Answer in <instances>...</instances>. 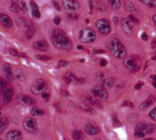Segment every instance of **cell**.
Segmentation results:
<instances>
[{
  "label": "cell",
  "mask_w": 156,
  "mask_h": 140,
  "mask_svg": "<svg viewBox=\"0 0 156 140\" xmlns=\"http://www.w3.org/2000/svg\"><path fill=\"white\" fill-rule=\"evenodd\" d=\"M51 42L55 48L59 50H71L73 44L66 33L60 29H55L51 33Z\"/></svg>",
  "instance_id": "1"
},
{
  "label": "cell",
  "mask_w": 156,
  "mask_h": 140,
  "mask_svg": "<svg viewBox=\"0 0 156 140\" xmlns=\"http://www.w3.org/2000/svg\"><path fill=\"white\" fill-rule=\"evenodd\" d=\"M108 49L111 54L117 59H123L126 56V47L118 38H114L110 41Z\"/></svg>",
  "instance_id": "2"
},
{
  "label": "cell",
  "mask_w": 156,
  "mask_h": 140,
  "mask_svg": "<svg viewBox=\"0 0 156 140\" xmlns=\"http://www.w3.org/2000/svg\"><path fill=\"white\" fill-rule=\"evenodd\" d=\"M97 34L94 30L88 27L82 28L79 32V40L84 44H91L94 42Z\"/></svg>",
  "instance_id": "3"
},
{
  "label": "cell",
  "mask_w": 156,
  "mask_h": 140,
  "mask_svg": "<svg viewBox=\"0 0 156 140\" xmlns=\"http://www.w3.org/2000/svg\"><path fill=\"white\" fill-rule=\"evenodd\" d=\"M47 89V83L42 79H38L34 82L30 87V91L34 94H41Z\"/></svg>",
  "instance_id": "4"
},
{
  "label": "cell",
  "mask_w": 156,
  "mask_h": 140,
  "mask_svg": "<svg viewBox=\"0 0 156 140\" xmlns=\"http://www.w3.org/2000/svg\"><path fill=\"white\" fill-rule=\"evenodd\" d=\"M95 26L101 34L108 35L111 33V24L108 19L101 18L98 20L95 23Z\"/></svg>",
  "instance_id": "5"
},
{
  "label": "cell",
  "mask_w": 156,
  "mask_h": 140,
  "mask_svg": "<svg viewBox=\"0 0 156 140\" xmlns=\"http://www.w3.org/2000/svg\"><path fill=\"white\" fill-rule=\"evenodd\" d=\"M23 127L30 133H37L38 131L37 123L32 117H26L23 121Z\"/></svg>",
  "instance_id": "6"
},
{
  "label": "cell",
  "mask_w": 156,
  "mask_h": 140,
  "mask_svg": "<svg viewBox=\"0 0 156 140\" xmlns=\"http://www.w3.org/2000/svg\"><path fill=\"white\" fill-rule=\"evenodd\" d=\"M92 91L94 95L97 97L98 99H100L102 100H107L108 98V93L107 91L106 88L104 85H96L92 87Z\"/></svg>",
  "instance_id": "7"
},
{
  "label": "cell",
  "mask_w": 156,
  "mask_h": 140,
  "mask_svg": "<svg viewBox=\"0 0 156 140\" xmlns=\"http://www.w3.org/2000/svg\"><path fill=\"white\" fill-rule=\"evenodd\" d=\"M64 80L66 82L71 85H82L84 84L86 80L84 78H79L73 74L71 72H67L64 75Z\"/></svg>",
  "instance_id": "8"
},
{
  "label": "cell",
  "mask_w": 156,
  "mask_h": 140,
  "mask_svg": "<svg viewBox=\"0 0 156 140\" xmlns=\"http://www.w3.org/2000/svg\"><path fill=\"white\" fill-rule=\"evenodd\" d=\"M15 100L17 103L25 106H34L36 104V100L33 97L24 94H18L15 96Z\"/></svg>",
  "instance_id": "9"
},
{
  "label": "cell",
  "mask_w": 156,
  "mask_h": 140,
  "mask_svg": "<svg viewBox=\"0 0 156 140\" xmlns=\"http://www.w3.org/2000/svg\"><path fill=\"white\" fill-rule=\"evenodd\" d=\"M155 126L152 123H146L145 122H140L136 125L135 128L136 131H139V132H142L143 133L146 134H151L155 131Z\"/></svg>",
  "instance_id": "10"
},
{
  "label": "cell",
  "mask_w": 156,
  "mask_h": 140,
  "mask_svg": "<svg viewBox=\"0 0 156 140\" xmlns=\"http://www.w3.org/2000/svg\"><path fill=\"white\" fill-rule=\"evenodd\" d=\"M123 32L128 36H132L134 30L133 22L129 18H123L120 21Z\"/></svg>",
  "instance_id": "11"
},
{
  "label": "cell",
  "mask_w": 156,
  "mask_h": 140,
  "mask_svg": "<svg viewBox=\"0 0 156 140\" xmlns=\"http://www.w3.org/2000/svg\"><path fill=\"white\" fill-rule=\"evenodd\" d=\"M1 94L2 96V101L3 103H8L11 101V100L13 97L14 94V91L12 89V88L9 87V85L6 86L5 88H3L1 89Z\"/></svg>",
  "instance_id": "12"
},
{
  "label": "cell",
  "mask_w": 156,
  "mask_h": 140,
  "mask_svg": "<svg viewBox=\"0 0 156 140\" xmlns=\"http://www.w3.org/2000/svg\"><path fill=\"white\" fill-rule=\"evenodd\" d=\"M62 6L67 11H76L79 9L80 4L78 0H62Z\"/></svg>",
  "instance_id": "13"
},
{
  "label": "cell",
  "mask_w": 156,
  "mask_h": 140,
  "mask_svg": "<svg viewBox=\"0 0 156 140\" xmlns=\"http://www.w3.org/2000/svg\"><path fill=\"white\" fill-rule=\"evenodd\" d=\"M85 131L90 135H97L100 132V129L94 122H89L85 126Z\"/></svg>",
  "instance_id": "14"
},
{
  "label": "cell",
  "mask_w": 156,
  "mask_h": 140,
  "mask_svg": "<svg viewBox=\"0 0 156 140\" xmlns=\"http://www.w3.org/2000/svg\"><path fill=\"white\" fill-rule=\"evenodd\" d=\"M6 139L8 140H20L22 139V134L18 129L11 130L6 134Z\"/></svg>",
  "instance_id": "15"
},
{
  "label": "cell",
  "mask_w": 156,
  "mask_h": 140,
  "mask_svg": "<svg viewBox=\"0 0 156 140\" xmlns=\"http://www.w3.org/2000/svg\"><path fill=\"white\" fill-rule=\"evenodd\" d=\"M125 67L129 70H135L137 68V62L133 57H127L124 59L123 62Z\"/></svg>",
  "instance_id": "16"
},
{
  "label": "cell",
  "mask_w": 156,
  "mask_h": 140,
  "mask_svg": "<svg viewBox=\"0 0 156 140\" xmlns=\"http://www.w3.org/2000/svg\"><path fill=\"white\" fill-rule=\"evenodd\" d=\"M0 22H1L2 25L4 26L5 27H7V28H11L13 25V23H12L10 17L4 13H1V15H0Z\"/></svg>",
  "instance_id": "17"
},
{
  "label": "cell",
  "mask_w": 156,
  "mask_h": 140,
  "mask_svg": "<svg viewBox=\"0 0 156 140\" xmlns=\"http://www.w3.org/2000/svg\"><path fill=\"white\" fill-rule=\"evenodd\" d=\"M34 48L38 51H46L48 49V44L44 40L35 41L33 44Z\"/></svg>",
  "instance_id": "18"
},
{
  "label": "cell",
  "mask_w": 156,
  "mask_h": 140,
  "mask_svg": "<svg viewBox=\"0 0 156 140\" xmlns=\"http://www.w3.org/2000/svg\"><path fill=\"white\" fill-rule=\"evenodd\" d=\"M155 97H154L153 95H150L147 99H146V100H145L140 105V109L143 110H146L147 108H149V107L152 106V105L155 103Z\"/></svg>",
  "instance_id": "19"
},
{
  "label": "cell",
  "mask_w": 156,
  "mask_h": 140,
  "mask_svg": "<svg viewBox=\"0 0 156 140\" xmlns=\"http://www.w3.org/2000/svg\"><path fill=\"white\" fill-rule=\"evenodd\" d=\"M30 9H31V14L33 15V17H34L36 18H41V12H40L39 7L37 5V3L34 0H31L30 2Z\"/></svg>",
  "instance_id": "20"
},
{
  "label": "cell",
  "mask_w": 156,
  "mask_h": 140,
  "mask_svg": "<svg viewBox=\"0 0 156 140\" xmlns=\"http://www.w3.org/2000/svg\"><path fill=\"white\" fill-rule=\"evenodd\" d=\"M2 72L4 73L5 75L6 76L9 80L12 81L14 79V75L12 74V68H11V66L9 65V64L5 63L2 65Z\"/></svg>",
  "instance_id": "21"
},
{
  "label": "cell",
  "mask_w": 156,
  "mask_h": 140,
  "mask_svg": "<svg viewBox=\"0 0 156 140\" xmlns=\"http://www.w3.org/2000/svg\"><path fill=\"white\" fill-rule=\"evenodd\" d=\"M35 33V28L31 24H27V30L25 31V37L27 40H30Z\"/></svg>",
  "instance_id": "22"
},
{
  "label": "cell",
  "mask_w": 156,
  "mask_h": 140,
  "mask_svg": "<svg viewBox=\"0 0 156 140\" xmlns=\"http://www.w3.org/2000/svg\"><path fill=\"white\" fill-rule=\"evenodd\" d=\"M116 82V79L114 78H108V79H105L103 82V85L106 88H111L114 85Z\"/></svg>",
  "instance_id": "23"
},
{
  "label": "cell",
  "mask_w": 156,
  "mask_h": 140,
  "mask_svg": "<svg viewBox=\"0 0 156 140\" xmlns=\"http://www.w3.org/2000/svg\"><path fill=\"white\" fill-rule=\"evenodd\" d=\"M110 5H111V9H114V11H117L120 9V5H121V2L120 0H108Z\"/></svg>",
  "instance_id": "24"
},
{
  "label": "cell",
  "mask_w": 156,
  "mask_h": 140,
  "mask_svg": "<svg viewBox=\"0 0 156 140\" xmlns=\"http://www.w3.org/2000/svg\"><path fill=\"white\" fill-rule=\"evenodd\" d=\"M20 5L18 0H12V5L10 6V10L12 12H18L20 11Z\"/></svg>",
  "instance_id": "25"
},
{
  "label": "cell",
  "mask_w": 156,
  "mask_h": 140,
  "mask_svg": "<svg viewBox=\"0 0 156 140\" xmlns=\"http://www.w3.org/2000/svg\"><path fill=\"white\" fill-rule=\"evenodd\" d=\"M124 9L125 10L128 12H135V9H136L134 5L129 1H125Z\"/></svg>",
  "instance_id": "26"
},
{
  "label": "cell",
  "mask_w": 156,
  "mask_h": 140,
  "mask_svg": "<svg viewBox=\"0 0 156 140\" xmlns=\"http://www.w3.org/2000/svg\"><path fill=\"white\" fill-rule=\"evenodd\" d=\"M8 125H9V120L6 117H1V120H0V131L3 132L6 128L8 127Z\"/></svg>",
  "instance_id": "27"
},
{
  "label": "cell",
  "mask_w": 156,
  "mask_h": 140,
  "mask_svg": "<svg viewBox=\"0 0 156 140\" xmlns=\"http://www.w3.org/2000/svg\"><path fill=\"white\" fill-rule=\"evenodd\" d=\"M45 114V112H44L43 110H41V108H38L34 107L32 108L31 110V115L33 116H42Z\"/></svg>",
  "instance_id": "28"
},
{
  "label": "cell",
  "mask_w": 156,
  "mask_h": 140,
  "mask_svg": "<svg viewBox=\"0 0 156 140\" xmlns=\"http://www.w3.org/2000/svg\"><path fill=\"white\" fill-rule=\"evenodd\" d=\"M143 4L145 5L149 6V7H155L156 6V0H140Z\"/></svg>",
  "instance_id": "29"
},
{
  "label": "cell",
  "mask_w": 156,
  "mask_h": 140,
  "mask_svg": "<svg viewBox=\"0 0 156 140\" xmlns=\"http://www.w3.org/2000/svg\"><path fill=\"white\" fill-rule=\"evenodd\" d=\"M15 77H16L17 79L21 81V82H24V79H25V76H24V72L21 69H18V71H16L15 72Z\"/></svg>",
  "instance_id": "30"
},
{
  "label": "cell",
  "mask_w": 156,
  "mask_h": 140,
  "mask_svg": "<svg viewBox=\"0 0 156 140\" xmlns=\"http://www.w3.org/2000/svg\"><path fill=\"white\" fill-rule=\"evenodd\" d=\"M80 107L83 110L85 111V112L90 113V114L95 115V110H94L93 109V107H89L88 106V105H85V104L81 105Z\"/></svg>",
  "instance_id": "31"
},
{
  "label": "cell",
  "mask_w": 156,
  "mask_h": 140,
  "mask_svg": "<svg viewBox=\"0 0 156 140\" xmlns=\"http://www.w3.org/2000/svg\"><path fill=\"white\" fill-rule=\"evenodd\" d=\"M73 138L74 139L76 140H79L82 139L83 138V135H82V132L79 130H74L73 132Z\"/></svg>",
  "instance_id": "32"
},
{
  "label": "cell",
  "mask_w": 156,
  "mask_h": 140,
  "mask_svg": "<svg viewBox=\"0 0 156 140\" xmlns=\"http://www.w3.org/2000/svg\"><path fill=\"white\" fill-rule=\"evenodd\" d=\"M9 53H10L12 56H24V55L21 54V53H20L18 51V50H16L15 49H14V48H10L9 50Z\"/></svg>",
  "instance_id": "33"
},
{
  "label": "cell",
  "mask_w": 156,
  "mask_h": 140,
  "mask_svg": "<svg viewBox=\"0 0 156 140\" xmlns=\"http://www.w3.org/2000/svg\"><path fill=\"white\" fill-rule=\"evenodd\" d=\"M35 57L37 58V59H40V60H43V61H47L51 59V56H46V55H36Z\"/></svg>",
  "instance_id": "34"
},
{
  "label": "cell",
  "mask_w": 156,
  "mask_h": 140,
  "mask_svg": "<svg viewBox=\"0 0 156 140\" xmlns=\"http://www.w3.org/2000/svg\"><path fill=\"white\" fill-rule=\"evenodd\" d=\"M96 81L98 82H103L105 81V75L102 72H98L95 76Z\"/></svg>",
  "instance_id": "35"
},
{
  "label": "cell",
  "mask_w": 156,
  "mask_h": 140,
  "mask_svg": "<svg viewBox=\"0 0 156 140\" xmlns=\"http://www.w3.org/2000/svg\"><path fill=\"white\" fill-rule=\"evenodd\" d=\"M113 121H114V126H121V123L119 121L118 118H117V116L116 115V114H113Z\"/></svg>",
  "instance_id": "36"
},
{
  "label": "cell",
  "mask_w": 156,
  "mask_h": 140,
  "mask_svg": "<svg viewBox=\"0 0 156 140\" xmlns=\"http://www.w3.org/2000/svg\"><path fill=\"white\" fill-rule=\"evenodd\" d=\"M149 115V117H150L152 120H155V121H156V107H154L152 110H150Z\"/></svg>",
  "instance_id": "37"
},
{
  "label": "cell",
  "mask_w": 156,
  "mask_h": 140,
  "mask_svg": "<svg viewBox=\"0 0 156 140\" xmlns=\"http://www.w3.org/2000/svg\"><path fill=\"white\" fill-rule=\"evenodd\" d=\"M122 106L123 107H130V108H133L134 107V104L132 103L131 101H129V100H124L122 103Z\"/></svg>",
  "instance_id": "38"
},
{
  "label": "cell",
  "mask_w": 156,
  "mask_h": 140,
  "mask_svg": "<svg viewBox=\"0 0 156 140\" xmlns=\"http://www.w3.org/2000/svg\"><path fill=\"white\" fill-rule=\"evenodd\" d=\"M19 5H20V9H21L23 12H27V5H26V3L24 2V1L20 2Z\"/></svg>",
  "instance_id": "39"
},
{
  "label": "cell",
  "mask_w": 156,
  "mask_h": 140,
  "mask_svg": "<svg viewBox=\"0 0 156 140\" xmlns=\"http://www.w3.org/2000/svg\"><path fill=\"white\" fill-rule=\"evenodd\" d=\"M57 65L59 67H66L69 65V62L66 60H59L57 62Z\"/></svg>",
  "instance_id": "40"
},
{
  "label": "cell",
  "mask_w": 156,
  "mask_h": 140,
  "mask_svg": "<svg viewBox=\"0 0 156 140\" xmlns=\"http://www.w3.org/2000/svg\"><path fill=\"white\" fill-rule=\"evenodd\" d=\"M145 135H146V134L142 132H139V131H136L135 133H134V136L136 138H143Z\"/></svg>",
  "instance_id": "41"
},
{
  "label": "cell",
  "mask_w": 156,
  "mask_h": 140,
  "mask_svg": "<svg viewBox=\"0 0 156 140\" xmlns=\"http://www.w3.org/2000/svg\"><path fill=\"white\" fill-rule=\"evenodd\" d=\"M60 21H61V18L60 17L58 16V15L55 16L54 18H53V22H54V24H56V25H59V24H60Z\"/></svg>",
  "instance_id": "42"
},
{
  "label": "cell",
  "mask_w": 156,
  "mask_h": 140,
  "mask_svg": "<svg viewBox=\"0 0 156 140\" xmlns=\"http://www.w3.org/2000/svg\"><path fill=\"white\" fill-rule=\"evenodd\" d=\"M143 85H144L143 82H138L135 85V87H134V88H135V90H140V88L143 87Z\"/></svg>",
  "instance_id": "43"
},
{
  "label": "cell",
  "mask_w": 156,
  "mask_h": 140,
  "mask_svg": "<svg viewBox=\"0 0 156 140\" xmlns=\"http://www.w3.org/2000/svg\"><path fill=\"white\" fill-rule=\"evenodd\" d=\"M0 82H1V83H0V87H1V89L3 88H5L6 86H8V85H9L8 82H6L5 79H1V81H0Z\"/></svg>",
  "instance_id": "44"
},
{
  "label": "cell",
  "mask_w": 156,
  "mask_h": 140,
  "mask_svg": "<svg viewBox=\"0 0 156 140\" xmlns=\"http://www.w3.org/2000/svg\"><path fill=\"white\" fill-rule=\"evenodd\" d=\"M42 97H43V98L44 99V100L47 102L49 100V98H50V94H49V93L44 92L42 94Z\"/></svg>",
  "instance_id": "45"
},
{
  "label": "cell",
  "mask_w": 156,
  "mask_h": 140,
  "mask_svg": "<svg viewBox=\"0 0 156 140\" xmlns=\"http://www.w3.org/2000/svg\"><path fill=\"white\" fill-rule=\"evenodd\" d=\"M129 19H130L131 21H132L133 23H137V24H138V23H140V21H139V20L137 19L136 18H135V17H134L133 15H129Z\"/></svg>",
  "instance_id": "46"
},
{
  "label": "cell",
  "mask_w": 156,
  "mask_h": 140,
  "mask_svg": "<svg viewBox=\"0 0 156 140\" xmlns=\"http://www.w3.org/2000/svg\"><path fill=\"white\" fill-rule=\"evenodd\" d=\"M53 7H54L55 9H56V10L60 11V7H59V3L57 2L53 1Z\"/></svg>",
  "instance_id": "47"
},
{
  "label": "cell",
  "mask_w": 156,
  "mask_h": 140,
  "mask_svg": "<svg viewBox=\"0 0 156 140\" xmlns=\"http://www.w3.org/2000/svg\"><path fill=\"white\" fill-rule=\"evenodd\" d=\"M69 17V18H73V20H76L78 19V18H79V16H78V15H76V14H70V15H68Z\"/></svg>",
  "instance_id": "48"
},
{
  "label": "cell",
  "mask_w": 156,
  "mask_h": 140,
  "mask_svg": "<svg viewBox=\"0 0 156 140\" xmlns=\"http://www.w3.org/2000/svg\"><path fill=\"white\" fill-rule=\"evenodd\" d=\"M107 63H108V62H107L106 59H102L100 62L101 66H105V65H107Z\"/></svg>",
  "instance_id": "49"
},
{
  "label": "cell",
  "mask_w": 156,
  "mask_h": 140,
  "mask_svg": "<svg viewBox=\"0 0 156 140\" xmlns=\"http://www.w3.org/2000/svg\"><path fill=\"white\" fill-rule=\"evenodd\" d=\"M141 37H142V39L145 41L148 40V39H149V37H148V35L146 34V33H143V34H142Z\"/></svg>",
  "instance_id": "50"
},
{
  "label": "cell",
  "mask_w": 156,
  "mask_h": 140,
  "mask_svg": "<svg viewBox=\"0 0 156 140\" xmlns=\"http://www.w3.org/2000/svg\"><path fill=\"white\" fill-rule=\"evenodd\" d=\"M62 94H63V95H66V96H69V92H68V91H66V90L64 89V88H62Z\"/></svg>",
  "instance_id": "51"
},
{
  "label": "cell",
  "mask_w": 156,
  "mask_h": 140,
  "mask_svg": "<svg viewBox=\"0 0 156 140\" xmlns=\"http://www.w3.org/2000/svg\"><path fill=\"white\" fill-rule=\"evenodd\" d=\"M105 51L104 50H94L93 53H104Z\"/></svg>",
  "instance_id": "52"
},
{
  "label": "cell",
  "mask_w": 156,
  "mask_h": 140,
  "mask_svg": "<svg viewBox=\"0 0 156 140\" xmlns=\"http://www.w3.org/2000/svg\"><path fill=\"white\" fill-rule=\"evenodd\" d=\"M114 23H115V24H118V23H119L118 18H117V17H114Z\"/></svg>",
  "instance_id": "53"
},
{
  "label": "cell",
  "mask_w": 156,
  "mask_h": 140,
  "mask_svg": "<svg viewBox=\"0 0 156 140\" xmlns=\"http://www.w3.org/2000/svg\"><path fill=\"white\" fill-rule=\"evenodd\" d=\"M152 20H153V22L155 24V27H156V15H154L153 17H152Z\"/></svg>",
  "instance_id": "54"
},
{
  "label": "cell",
  "mask_w": 156,
  "mask_h": 140,
  "mask_svg": "<svg viewBox=\"0 0 156 140\" xmlns=\"http://www.w3.org/2000/svg\"><path fill=\"white\" fill-rule=\"evenodd\" d=\"M93 7H94L93 2L91 1H90V9H91V10H93Z\"/></svg>",
  "instance_id": "55"
},
{
  "label": "cell",
  "mask_w": 156,
  "mask_h": 140,
  "mask_svg": "<svg viewBox=\"0 0 156 140\" xmlns=\"http://www.w3.org/2000/svg\"><path fill=\"white\" fill-rule=\"evenodd\" d=\"M152 48H154V47H155V46H156V40H154L152 41Z\"/></svg>",
  "instance_id": "56"
},
{
  "label": "cell",
  "mask_w": 156,
  "mask_h": 140,
  "mask_svg": "<svg viewBox=\"0 0 156 140\" xmlns=\"http://www.w3.org/2000/svg\"><path fill=\"white\" fill-rule=\"evenodd\" d=\"M153 86L155 87V88H156V81H154V82H153Z\"/></svg>",
  "instance_id": "57"
},
{
  "label": "cell",
  "mask_w": 156,
  "mask_h": 140,
  "mask_svg": "<svg viewBox=\"0 0 156 140\" xmlns=\"http://www.w3.org/2000/svg\"><path fill=\"white\" fill-rule=\"evenodd\" d=\"M78 49H81V50H82V46H78Z\"/></svg>",
  "instance_id": "58"
},
{
  "label": "cell",
  "mask_w": 156,
  "mask_h": 140,
  "mask_svg": "<svg viewBox=\"0 0 156 140\" xmlns=\"http://www.w3.org/2000/svg\"><path fill=\"white\" fill-rule=\"evenodd\" d=\"M153 59H156V51H155V56H154V57H153Z\"/></svg>",
  "instance_id": "59"
}]
</instances>
